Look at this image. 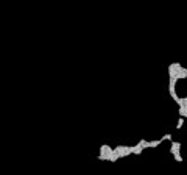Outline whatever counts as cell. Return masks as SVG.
I'll use <instances>...</instances> for the list:
<instances>
[{"instance_id":"obj_1","label":"cell","mask_w":187,"mask_h":175,"mask_svg":"<svg viewBox=\"0 0 187 175\" xmlns=\"http://www.w3.org/2000/svg\"><path fill=\"white\" fill-rule=\"evenodd\" d=\"M114 152L118 156V160L126 158L130 155H134V145H117V147H114Z\"/></svg>"},{"instance_id":"obj_7","label":"cell","mask_w":187,"mask_h":175,"mask_svg":"<svg viewBox=\"0 0 187 175\" xmlns=\"http://www.w3.org/2000/svg\"><path fill=\"white\" fill-rule=\"evenodd\" d=\"M182 125H184V117H179V119H178V122H176V128L181 130Z\"/></svg>"},{"instance_id":"obj_2","label":"cell","mask_w":187,"mask_h":175,"mask_svg":"<svg viewBox=\"0 0 187 175\" xmlns=\"http://www.w3.org/2000/svg\"><path fill=\"white\" fill-rule=\"evenodd\" d=\"M170 153L175 156V155H179V152H181V142H172V147H170Z\"/></svg>"},{"instance_id":"obj_4","label":"cell","mask_w":187,"mask_h":175,"mask_svg":"<svg viewBox=\"0 0 187 175\" xmlns=\"http://www.w3.org/2000/svg\"><path fill=\"white\" fill-rule=\"evenodd\" d=\"M172 139H173V134H172V133H165V134L161 138V141H162V142H164V141H170V142H172Z\"/></svg>"},{"instance_id":"obj_8","label":"cell","mask_w":187,"mask_h":175,"mask_svg":"<svg viewBox=\"0 0 187 175\" xmlns=\"http://www.w3.org/2000/svg\"><path fill=\"white\" fill-rule=\"evenodd\" d=\"M175 161H176V163H182V161H184V158H182L181 153H179V155H175Z\"/></svg>"},{"instance_id":"obj_6","label":"cell","mask_w":187,"mask_h":175,"mask_svg":"<svg viewBox=\"0 0 187 175\" xmlns=\"http://www.w3.org/2000/svg\"><path fill=\"white\" fill-rule=\"evenodd\" d=\"M148 142H150V141H147V139H140L137 144H139L140 147H144V149H148Z\"/></svg>"},{"instance_id":"obj_3","label":"cell","mask_w":187,"mask_h":175,"mask_svg":"<svg viewBox=\"0 0 187 175\" xmlns=\"http://www.w3.org/2000/svg\"><path fill=\"white\" fill-rule=\"evenodd\" d=\"M161 144H162L161 139H158V141H150L148 142V149H156V147H159Z\"/></svg>"},{"instance_id":"obj_5","label":"cell","mask_w":187,"mask_h":175,"mask_svg":"<svg viewBox=\"0 0 187 175\" xmlns=\"http://www.w3.org/2000/svg\"><path fill=\"white\" fill-rule=\"evenodd\" d=\"M144 150H145V149H144V147H140L139 144H137V145H134V155H140Z\"/></svg>"}]
</instances>
